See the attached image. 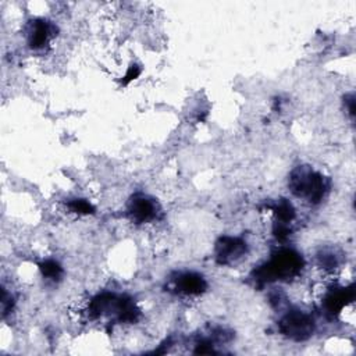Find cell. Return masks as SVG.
<instances>
[{
    "label": "cell",
    "mask_w": 356,
    "mask_h": 356,
    "mask_svg": "<svg viewBox=\"0 0 356 356\" xmlns=\"http://www.w3.org/2000/svg\"><path fill=\"white\" fill-rule=\"evenodd\" d=\"M280 331L295 341L307 339L314 331V321L312 316L302 310L288 312L280 321Z\"/></svg>",
    "instance_id": "obj_3"
},
{
    "label": "cell",
    "mask_w": 356,
    "mask_h": 356,
    "mask_svg": "<svg viewBox=\"0 0 356 356\" xmlns=\"http://www.w3.org/2000/svg\"><path fill=\"white\" fill-rule=\"evenodd\" d=\"M289 186L298 197H303L310 203L323 200L328 191L325 178L309 167H298L293 170L289 178Z\"/></svg>",
    "instance_id": "obj_2"
},
{
    "label": "cell",
    "mask_w": 356,
    "mask_h": 356,
    "mask_svg": "<svg viewBox=\"0 0 356 356\" xmlns=\"http://www.w3.org/2000/svg\"><path fill=\"white\" fill-rule=\"evenodd\" d=\"M246 253V242L239 238L222 236L216 245V257L221 264H229Z\"/></svg>",
    "instance_id": "obj_4"
},
{
    "label": "cell",
    "mask_w": 356,
    "mask_h": 356,
    "mask_svg": "<svg viewBox=\"0 0 356 356\" xmlns=\"http://www.w3.org/2000/svg\"><path fill=\"white\" fill-rule=\"evenodd\" d=\"M174 286L179 293L199 295L206 289L207 284L204 278L196 273H182L175 278Z\"/></svg>",
    "instance_id": "obj_6"
},
{
    "label": "cell",
    "mask_w": 356,
    "mask_h": 356,
    "mask_svg": "<svg viewBox=\"0 0 356 356\" xmlns=\"http://www.w3.org/2000/svg\"><path fill=\"white\" fill-rule=\"evenodd\" d=\"M156 213H157L156 203L152 199L142 195L135 196L128 206V214L136 222L149 221L156 217Z\"/></svg>",
    "instance_id": "obj_5"
},
{
    "label": "cell",
    "mask_w": 356,
    "mask_h": 356,
    "mask_svg": "<svg viewBox=\"0 0 356 356\" xmlns=\"http://www.w3.org/2000/svg\"><path fill=\"white\" fill-rule=\"evenodd\" d=\"M42 273H43L44 277L54 280V278H57L61 274V267L56 261L47 260V261H44L42 264Z\"/></svg>",
    "instance_id": "obj_8"
},
{
    "label": "cell",
    "mask_w": 356,
    "mask_h": 356,
    "mask_svg": "<svg viewBox=\"0 0 356 356\" xmlns=\"http://www.w3.org/2000/svg\"><path fill=\"white\" fill-rule=\"evenodd\" d=\"M303 266L302 257L292 249H282L271 256V259L261 266L257 271V280L275 281L288 280L296 275Z\"/></svg>",
    "instance_id": "obj_1"
},
{
    "label": "cell",
    "mask_w": 356,
    "mask_h": 356,
    "mask_svg": "<svg viewBox=\"0 0 356 356\" xmlns=\"http://www.w3.org/2000/svg\"><path fill=\"white\" fill-rule=\"evenodd\" d=\"M50 36V26L49 24H46V21H36L32 26H31V32H29V44L33 49L42 47L47 39Z\"/></svg>",
    "instance_id": "obj_7"
}]
</instances>
